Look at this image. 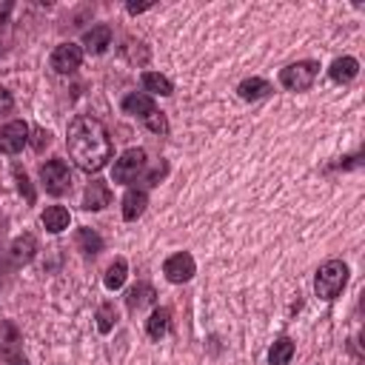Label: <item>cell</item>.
Returning a JSON list of instances; mask_svg holds the SVG:
<instances>
[{"instance_id": "cell-6", "label": "cell", "mask_w": 365, "mask_h": 365, "mask_svg": "<svg viewBox=\"0 0 365 365\" xmlns=\"http://www.w3.org/2000/svg\"><path fill=\"white\" fill-rule=\"evenodd\" d=\"M29 134H32V129H29L26 120H12V123L0 129V151L3 155H17L29 143Z\"/></svg>"}, {"instance_id": "cell-14", "label": "cell", "mask_w": 365, "mask_h": 365, "mask_svg": "<svg viewBox=\"0 0 365 365\" xmlns=\"http://www.w3.org/2000/svg\"><path fill=\"white\" fill-rule=\"evenodd\" d=\"M357 75H359L357 57H337V60L331 63V69H328V77H331L334 83H351Z\"/></svg>"}, {"instance_id": "cell-15", "label": "cell", "mask_w": 365, "mask_h": 365, "mask_svg": "<svg viewBox=\"0 0 365 365\" xmlns=\"http://www.w3.org/2000/svg\"><path fill=\"white\" fill-rule=\"evenodd\" d=\"M271 83L268 80H263V77H249V80H242L240 86H237V95L242 98V100H263V98H268L271 95Z\"/></svg>"}, {"instance_id": "cell-13", "label": "cell", "mask_w": 365, "mask_h": 365, "mask_svg": "<svg viewBox=\"0 0 365 365\" xmlns=\"http://www.w3.org/2000/svg\"><path fill=\"white\" fill-rule=\"evenodd\" d=\"M155 300H157L155 286H151V283H137V286L126 294V306H129V311H140V309H146V306H155Z\"/></svg>"}, {"instance_id": "cell-16", "label": "cell", "mask_w": 365, "mask_h": 365, "mask_svg": "<svg viewBox=\"0 0 365 365\" xmlns=\"http://www.w3.org/2000/svg\"><path fill=\"white\" fill-rule=\"evenodd\" d=\"M40 223H43V226H46V231H52V234L66 231V228H69V223H72V217H69V208H63V205H49V208L43 211Z\"/></svg>"}, {"instance_id": "cell-5", "label": "cell", "mask_w": 365, "mask_h": 365, "mask_svg": "<svg viewBox=\"0 0 365 365\" xmlns=\"http://www.w3.org/2000/svg\"><path fill=\"white\" fill-rule=\"evenodd\" d=\"M143 166H146V151L143 148H129V151H123L120 155V160H114V169H111V180L114 182H132V180H137V174L143 171Z\"/></svg>"}, {"instance_id": "cell-21", "label": "cell", "mask_w": 365, "mask_h": 365, "mask_svg": "<svg viewBox=\"0 0 365 365\" xmlns=\"http://www.w3.org/2000/svg\"><path fill=\"white\" fill-rule=\"evenodd\" d=\"M294 351H297V345L288 337H280L277 343L271 345V351H268V362L271 365H288L291 357H294Z\"/></svg>"}, {"instance_id": "cell-4", "label": "cell", "mask_w": 365, "mask_h": 365, "mask_svg": "<svg viewBox=\"0 0 365 365\" xmlns=\"http://www.w3.org/2000/svg\"><path fill=\"white\" fill-rule=\"evenodd\" d=\"M40 182H43V189L54 197L60 194H66L72 189V171L66 166V160H46L40 166Z\"/></svg>"}, {"instance_id": "cell-19", "label": "cell", "mask_w": 365, "mask_h": 365, "mask_svg": "<svg viewBox=\"0 0 365 365\" xmlns=\"http://www.w3.org/2000/svg\"><path fill=\"white\" fill-rule=\"evenodd\" d=\"M35 251H38V240H35V234H23V237H17V240L12 242V260H15L17 265L32 260Z\"/></svg>"}, {"instance_id": "cell-10", "label": "cell", "mask_w": 365, "mask_h": 365, "mask_svg": "<svg viewBox=\"0 0 365 365\" xmlns=\"http://www.w3.org/2000/svg\"><path fill=\"white\" fill-rule=\"evenodd\" d=\"M120 106H123V111H126V114L140 117V120H146L148 114H155V111H157L155 100H151L148 95H143V91H132V95H126Z\"/></svg>"}, {"instance_id": "cell-12", "label": "cell", "mask_w": 365, "mask_h": 365, "mask_svg": "<svg viewBox=\"0 0 365 365\" xmlns=\"http://www.w3.org/2000/svg\"><path fill=\"white\" fill-rule=\"evenodd\" d=\"M146 205H148V194H146V189H129L126 197H123V220L134 223L137 217H143Z\"/></svg>"}, {"instance_id": "cell-8", "label": "cell", "mask_w": 365, "mask_h": 365, "mask_svg": "<svg viewBox=\"0 0 365 365\" xmlns=\"http://www.w3.org/2000/svg\"><path fill=\"white\" fill-rule=\"evenodd\" d=\"M80 63H83V46L77 43H60L52 52V69L57 75H72L80 69Z\"/></svg>"}, {"instance_id": "cell-1", "label": "cell", "mask_w": 365, "mask_h": 365, "mask_svg": "<svg viewBox=\"0 0 365 365\" xmlns=\"http://www.w3.org/2000/svg\"><path fill=\"white\" fill-rule=\"evenodd\" d=\"M66 148H69V157L75 160V166L88 174L100 171L111 157V140H109L106 126L88 114H80L69 123Z\"/></svg>"}, {"instance_id": "cell-22", "label": "cell", "mask_w": 365, "mask_h": 365, "mask_svg": "<svg viewBox=\"0 0 365 365\" xmlns=\"http://www.w3.org/2000/svg\"><path fill=\"white\" fill-rule=\"evenodd\" d=\"M77 246H80L83 254L95 257V254L103 251V237H100L98 231H91V228H80V231H77Z\"/></svg>"}, {"instance_id": "cell-25", "label": "cell", "mask_w": 365, "mask_h": 365, "mask_svg": "<svg viewBox=\"0 0 365 365\" xmlns=\"http://www.w3.org/2000/svg\"><path fill=\"white\" fill-rule=\"evenodd\" d=\"M32 137H35V140H32V148H35V151H43V148L52 143V134H49L46 129H35Z\"/></svg>"}, {"instance_id": "cell-26", "label": "cell", "mask_w": 365, "mask_h": 365, "mask_svg": "<svg viewBox=\"0 0 365 365\" xmlns=\"http://www.w3.org/2000/svg\"><path fill=\"white\" fill-rule=\"evenodd\" d=\"M166 174H169V163H160L155 171H151V174L146 177V182H148V186H157V182H160Z\"/></svg>"}, {"instance_id": "cell-23", "label": "cell", "mask_w": 365, "mask_h": 365, "mask_svg": "<svg viewBox=\"0 0 365 365\" xmlns=\"http://www.w3.org/2000/svg\"><path fill=\"white\" fill-rule=\"evenodd\" d=\"M117 323V309H114V302H103V306L98 309V331L100 334H109Z\"/></svg>"}, {"instance_id": "cell-7", "label": "cell", "mask_w": 365, "mask_h": 365, "mask_svg": "<svg viewBox=\"0 0 365 365\" xmlns=\"http://www.w3.org/2000/svg\"><path fill=\"white\" fill-rule=\"evenodd\" d=\"M163 274H166L169 283H189L197 274V263L189 251H180V254H171L163 263Z\"/></svg>"}, {"instance_id": "cell-28", "label": "cell", "mask_w": 365, "mask_h": 365, "mask_svg": "<svg viewBox=\"0 0 365 365\" xmlns=\"http://www.w3.org/2000/svg\"><path fill=\"white\" fill-rule=\"evenodd\" d=\"M148 9H151V3H140V6H137V3H129V6H126L129 15H143V12H148Z\"/></svg>"}, {"instance_id": "cell-2", "label": "cell", "mask_w": 365, "mask_h": 365, "mask_svg": "<svg viewBox=\"0 0 365 365\" xmlns=\"http://www.w3.org/2000/svg\"><path fill=\"white\" fill-rule=\"evenodd\" d=\"M348 283V265L343 260H328L317 268V277H314V291L320 300L331 302V300H337L340 291L345 288Z\"/></svg>"}, {"instance_id": "cell-9", "label": "cell", "mask_w": 365, "mask_h": 365, "mask_svg": "<svg viewBox=\"0 0 365 365\" xmlns=\"http://www.w3.org/2000/svg\"><path fill=\"white\" fill-rule=\"evenodd\" d=\"M109 203H111V189L103 180H91L86 186V194H83V208L86 211H103Z\"/></svg>"}, {"instance_id": "cell-27", "label": "cell", "mask_w": 365, "mask_h": 365, "mask_svg": "<svg viewBox=\"0 0 365 365\" xmlns=\"http://www.w3.org/2000/svg\"><path fill=\"white\" fill-rule=\"evenodd\" d=\"M15 106V100H12V95H9V91L6 88H0V111H9Z\"/></svg>"}, {"instance_id": "cell-17", "label": "cell", "mask_w": 365, "mask_h": 365, "mask_svg": "<svg viewBox=\"0 0 365 365\" xmlns=\"http://www.w3.org/2000/svg\"><path fill=\"white\" fill-rule=\"evenodd\" d=\"M169 325H171V311L169 309H155L151 317L146 320V334L151 340H160V337H166Z\"/></svg>"}, {"instance_id": "cell-29", "label": "cell", "mask_w": 365, "mask_h": 365, "mask_svg": "<svg viewBox=\"0 0 365 365\" xmlns=\"http://www.w3.org/2000/svg\"><path fill=\"white\" fill-rule=\"evenodd\" d=\"M0 283H3V274H0Z\"/></svg>"}, {"instance_id": "cell-3", "label": "cell", "mask_w": 365, "mask_h": 365, "mask_svg": "<svg viewBox=\"0 0 365 365\" xmlns=\"http://www.w3.org/2000/svg\"><path fill=\"white\" fill-rule=\"evenodd\" d=\"M317 75H320L317 60H300V63H291V66H286L280 72V83L288 91H309L314 86Z\"/></svg>"}, {"instance_id": "cell-11", "label": "cell", "mask_w": 365, "mask_h": 365, "mask_svg": "<svg viewBox=\"0 0 365 365\" xmlns=\"http://www.w3.org/2000/svg\"><path fill=\"white\" fill-rule=\"evenodd\" d=\"M83 46H86V52H91V54H103V52L111 46V26L100 23V26H95V29H88V32L83 35Z\"/></svg>"}, {"instance_id": "cell-18", "label": "cell", "mask_w": 365, "mask_h": 365, "mask_svg": "<svg viewBox=\"0 0 365 365\" xmlns=\"http://www.w3.org/2000/svg\"><path fill=\"white\" fill-rule=\"evenodd\" d=\"M126 277H129V263H126L123 257H117V260L106 268V277H103V283H106V288H109V291H117V288H123Z\"/></svg>"}, {"instance_id": "cell-20", "label": "cell", "mask_w": 365, "mask_h": 365, "mask_svg": "<svg viewBox=\"0 0 365 365\" xmlns=\"http://www.w3.org/2000/svg\"><path fill=\"white\" fill-rule=\"evenodd\" d=\"M143 88L146 91H151V95H160V98H169V95H174V86H171V80L169 77H163V75H157V72H143Z\"/></svg>"}, {"instance_id": "cell-24", "label": "cell", "mask_w": 365, "mask_h": 365, "mask_svg": "<svg viewBox=\"0 0 365 365\" xmlns=\"http://www.w3.org/2000/svg\"><path fill=\"white\" fill-rule=\"evenodd\" d=\"M15 180H17V189H20V194L26 197V203H35V200H38V194H35L32 182H29V177H26V171H23L20 166H15Z\"/></svg>"}]
</instances>
